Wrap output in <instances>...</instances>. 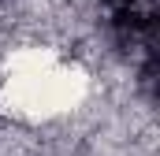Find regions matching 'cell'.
Segmentation results:
<instances>
[{
    "instance_id": "cell-1",
    "label": "cell",
    "mask_w": 160,
    "mask_h": 156,
    "mask_svg": "<svg viewBox=\"0 0 160 156\" xmlns=\"http://www.w3.org/2000/svg\"><path fill=\"white\" fill-rule=\"evenodd\" d=\"M104 4H116V7H134V0H104Z\"/></svg>"
}]
</instances>
